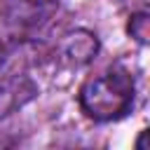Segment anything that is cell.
<instances>
[{
	"label": "cell",
	"instance_id": "6da1fadb",
	"mask_svg": "<svg viewBox=\"0 0 150 150\" xmlns=\"http://www.w3.org/2000/svg\"><path fill=\"white\" fill-rule=\"evenodd\" d=\"M136 96V80L122 63L89 77L77 94L80 110L94 122H112L129 112Z\"/></svg>",
	"mask_w": 150,
	"mask_h": 150
},
{
	"label": "cell",
	"instance_id": "7a4b0ae2",
	"mask_svg": "<svg viewBox=\"0 0 150 150\" xmlns=\"http://www.w3.org/2000/svg\"><path fill=\"white\" fill-rule=\"evenodd\" d=\"M59 0H7L2 9V28L9 38L19 40L38 28Z\"/></svg>",
	"mask_w": 150,
	"mask_h": 150
},
{
	"label": "cell",
	"instance_id": "3957f363",
	"mask_svg": "<svg viewBox=\"0 0 150 150\" xmlns=\"http://www.w3.org/2000/svg\"><path fill=\"white\" fill-rule=\"evenodd\" d=\"M96 52H98L96 35L84 28H77V30L61 35V40L54 47V63L66 70H77L87 66L96 56Z\"/></svg>",
	"mask_w": 150,
	"mask_h": 150
},
{
	"label": "cell",
	"instance_id": "277c9868",
	"mask_svg": "<svg viewBox=\"0 0 150 150\" xmlns=\"http://www.w3.org/2000/svg\"><path fill=\"white\" fill-rule=\"evenodd\" d=\"M35 94V87L28 77H12L0 84V117L9 115L14 108H21L30 96Z\"/></svg>",
	"mask_w": 150,
	"mask_h": 150
},
{
	"label": "cell",
	"instance_id": "5b68a950",
	"mask_svg": "<svg viewBox=\"0 0 150 150\" xmlns=\"http://www.w3.org/2000/svg\"><path fill=\"white\" fill-rule=\"evenodd\" d=\"M127 33L131 35L134 42L138 45H148V35H150V16L148 9H134L129 12V23H127Z\"/></svg>",
	"mask_w": 150,
	"mask_h": 150
},
{
	"label": "cell",
	"instance_id": "8992f818",
	"mask_svg": "<svg viewBox=\"0 0 150 150\" xmlns=\"http://www.w3.org/2000/svg\"><path fill=\"white\" fill-rule=\"evenodd\" d=\"M120 7H124V9H129V12H134V9H143L145 7V0H115Z\"/></svg>",
	"mask_w": 150,
	"mask_h": 150
},
{
	"label": "cell",
	"instance_id": "52a82bcc",
	"mask_svg": "<svg viewBox=\"0 0 150 150\" xmlns=\"http://www.w3.org/2000/svg\"><path fill=\"white\" fill-rule=\"evenodd\" d=\"M2 61H5V42L0 40V66H2Z\"/></svg>",
	"mask_w": 150,
	"mask_h": 150
}]
</instances>
